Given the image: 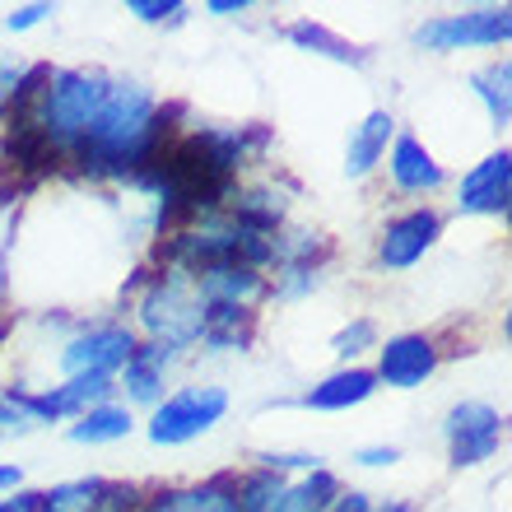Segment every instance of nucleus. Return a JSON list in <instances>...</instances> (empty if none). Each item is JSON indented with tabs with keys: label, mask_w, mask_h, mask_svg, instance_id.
I'll list each match as a JSON object with an SVG mask.
<instances>
[{
	"label": "nucleus",
	"mask_w": 512,
	"mask_h": 512,
	"mask_svg": "<svg viewBox=\"0 0 512 512\" xmlns=\"http://www.w3.org/2000/svg\"><path fill=\"white\" fill-rule=\"evenodd\" d=\"M438 233H443V219L433 215V210H424V205H419V210H405V215H396L387 229H382L378 261L387 270H410L419 256L438 243Z\"/></svg>",
	"instance_id": "10"
},
{
	"label": "nucleus",
	"mask_w": 512,
	"mask_h": 512,
	"mask_svg": "<svg viewBox=\"0 0 512 512\" xmlns=\"http://www.w3.org/2000/svg\"><path fill=\"white\" fill-rule=\"evenodd\" d=\"M373 391H378L373 368H340L308 391V405L312 410H350V405H364Z\"/></svg>",
	"instance_id": "15"
},
{
	"label": "nucleus",
	"mask_w": 512,
	"mask_h": 512,
	"mask_svg": "<svg viewBox=\"0 0 512 512\" xmlns=\"http://www.w3.org/2000/svg\"><path fill=\"white\" fill-rule=\"evenodd\" d=\"M387 173L391 182L405 191V196H429V191L443 187V163H433V154L419 145L415 135H396L391 145V159H387Z\"/></svg>",
	"instance_id": "12"
},
{
	"label": "nucleus",
	"mask_w": 512,
	"mask_h": 512,
	"mask_svg": "<svg viewBox=\"0 0 512 512\" xmlns=\"http://www.w3.org/2000/svg\"><path fill=\"white\" fill-rule=\"evenodd\" d=\"M289 38H294L298 47H312V52L331 56V61H350V66H359V61H364V52H359V47H350V42L336 38V33H326L322 24H294V28H289Z\"/></svg>",
	"instance_id": "21"
},
{
	"label": "nucleus",
	"mask_w": 512,
	"mask_h": 512,
	"mask_svg": "<svg viewBox=\"0 0 512 512\" xmlns=\"http://www.w3.org/2000/svg\"><path fill=\"white\" fill-rule=\"evenodd\" d=\"M19 480H24V471H19V466H0V489H19Z\"/></svg>",
	"instance_id": "31"
},
{
	"label": "nucleus",
	"mask_w": 512,
	"mask_h": 512,
	"mask_svg": "<svg viewBox=\"0 0 512 512\" xmlns=\"http://www.w3.org/2000/svg\"><path fill=\"white\" fill-rule=\"evenodd\" d=\"M173 354L177 350H168V345H135V354L126 359V368H122V387H126V396L131 401H140V405H159L163 401V368L173 364Z\"/></svg>",
	"instance_id": "13"
},
{
	"label": "nucleus",
	"mask_w": 512,
	"mask_h": 512,
	"mask_svg": "<svg viewBox=\"0 0 512 512\" xmlns=\"http://www.w3.org/2000/svg\"><path fill=\"white\" fill-rule=\"evenodd\" d=\"M373 512H415L410 503H387V508H373Z\"/></svg>",
	"instance_id": "32"
},
{
	"label": "nucleus",
	"mask_w": 512,
	"mask_h": 512,
	"mask_svg": "<svg viewBox=\"0 0 512 512\" xmlns=\"http://www.w3.org/2000/svg\"><path fill=\"white\" fill-rule=\"evenodd\" d=\"M0 429H28V419L19 415V405L5 396V387H0Z\"/></svg>",
	"instance_id": "27"
},
{
	"label": "nucleus",
	"mask_w": 512,
	"mask_h": 512,
	"mask_svg": "<svg viewBox=\"0 0 512 512\" xmlns=\"http://www.w3.org/2000/svg\"><path fill=\"white\" fill-rule=\"evenodd\" d=\"M135 512H177V489H159L154 499H145Z\"/></svg>",
	"instance_id": "28"
},
{
	"label": "nucleus",
	"mask_w": 512,
	"mask_h": 512,
	"mask_svg": "<svg viewBox=\"0 0 512 512\" xmlns=\"http://www.w3.org/2000/svg\"><path fill=\"white\" fill-rule=\"evenodd\" d=\"M182 10H187V5H182V0H131V5H126V14H135V19H145V24H163V19H168V24H173V19H182Z\"/></svg>",
	"instance_id": "22"
},
{
	"label": "nucleus",
	"mask_w": 512,
	"mask_h": 512,
	"mask_svg": "<svg viewBox=\"0 0 512 512\" xmlns=\"http://www.w3.org/2000/svg\"><path fill=\"white\" fill-rule=\"evenodd\" d=\"M340 485L331 471H308L303 480H294V485H284L280 494V508L275 512H326L331 503H336Z\"/></svg>",
	"instance_id": "17"
},
{
	"label": "nucleus",
	"mask_w": 512,
	"mask_h": 512,
	"mask_svg": "<svg viewBox=\"0 0 512 512\" xmlns=\"http://www.w3.org/2000/svg\"><path fill=\"white\" fill-rule=\"evenodd\" d=\"M247 0H210V14H243Z\"/></svg>",
	"instance_id": "30"
},
{
	"label": "nucleus",
	"mask_w": 512,
	"mask_h": 512,
	"mask_svg": "<svg viewBox=\"0 0 512 512\" xmlns=\"http://www.w3.org/2000/svg\"><path fill=\"white\" fill-rule=\"evenodd\" d=\"M508 80H512L508 61H499V66H489V70H480V75H475V89H480V98H485V108H489V117H494V126H499V131L508 126V117H512Z\"/></svg>",
	"instance_id": "19"
},
{
	"label": "nucleus",
	"mask_w": 512,
	"mask_h": 512,
	"mask_svg": "<svg viewBox=\"0 0 512 512\" xmlns=\"http://www.w3.org/2000/svg\"><path fill=\"white\" fill-rule=\"evenodd\" d=\"M391 131H396V122H391V112H368L364 122L350 131V149H345V173L350 177H368L373 168L382 163V154H387V140Z\"/></svg>",
	"instance_id": "14"
},
{
	"label": "nucleus",
	"mask_w": 512,
	"mask_h": 512,
	"mask_svg": "<svg viewBox=\"0 0 512 512\" xmlns=\"http://www.w3.org/2000/svg\"><path fill=\"white\" fill-rule=\"evenodd\" d=\"M447 433V457L452 466H480L499 452L503 443V415L494 405H480V401H466L457 405L443 424Z\"/></svg>",
	"instance_id": "7"
},
{
	"label": "nucleus",
	"mask_w": 512,
	"mask_h": 512,
	"mask_svg": "<svg viewBox=\"0 0 512 512\" xmlns=\"http://www.w3.org/2000/svg\"><path fill=\"white\" fill-rule=\"evenodd\" d=\"M373 336H378V331H373V322H354V326H345V331H340L336 336V354L340 359H354V354H364L368 345H373Z\"/></svg>",
	"instance_id": "23"
},
{
	"label": "nucleus",
	"mask_w": 512,
	"mask_h": 512,
	"mask_svg": "<svg viewBox=\"0 0 512 512\" xmlns=\"http://www.w3.org/2000/svg\"><path fill=\"white\" fill-rule=\"evenodd\" d=\"M163 154V112L149 89L112 80L84 145L70 154L94 177H140Z\"/></svg>",
	"instance_id": "1"
},
{
	"label": "nucleus",
	"mask_w": 512,
	"mask_h": 512,
	"mask_svg": "<svg viewBox=\"0 0 512 512\" xmlns=\"http://www.w3.org/2000/svg\"><path fill=\"white\" fill-rule=\"evenodd\" d=\"M512 33V10H466V14H443L415 28V42L429 52H461V47H499Z\"/></svg>",
	"instance_id": "5"
},
{
	"label": "nucleus",
	"mask_w": 512,
	"mask_h": 512,
	"mask_svg": "<svg viewBox=\"0 0 512 512\" xmlns=\"http://www.w3.org/2000/svg\"><path fill=\"white\" fill-rule=\"evenodd\" d=\"M135 317L149 331L154 345L168 350H187L201 340V322H205V303L196 294V280L187 270H163L149 280V289L135 303Z\"/></svg>",
	"instance_id": "3"
},
{
	"label": "nucleus",
	"mask_w": 512,
	"mask_h": 512,
	"mask_svg": "<svg viewBox=\"0 0 512 512\" xmlns=\"http://www.w3.org/2000/svg\"><path fill=\"white\" fill-rule=\"evenodd\" d=\"M433 368H438V345L429 336H419V331H405V336H391L387 345H378L373 378L396 391H410L424 378H433Z\"/></svg>",
	"instance_id": "8"
},
{
	"label": "nucleus",
	"mask_w": 512,
	"mask_h": 512,
	"mask_svg": "<svg viewBox=\"0 0 512 512\" xmlns=\"http://www.w3.org/2000/svg\"><path fill=\"white\" fill-rule=\"evenodd\" d=\"M47 14H52V5H24V10H14L10 19H5V24H10L14 33H24V28L42 24V19H47Z\"/></svg>",
	"instance_id": "24"
},
{
	"label": "nucleus",
	"mask_w": 512,
	"mask_h": 512,
	"mask_svg": "<svg viewBox=\"0 0 512 512\" xmlns=\"http://www.w3.org/2000/svg\"><path fill=\"white\" fill-rule=\"evenodd\" d=\"M108 89L112 80L103 70H47L38 94L28 98V108L19 117L42 135V145L52 149L56 159H66V154H75L84 145V135L94 126Z\"/></svg>",
	"instance_id": "2"
},
{
	"label": "nucleus",
	"mask_w": 512,
	"mask_h": 512,
	"mask_svg": "<svg viewBox=\"0 0 512 512\" xmlns=\"http://www.w3.org/2000/svg\"><path fill=\"white\" fill-rule=\"evenodd\" d=\"M177 512H243L238 508V475H215L196 489H177Z\"/></svg>",
	"instance_id": "18"
},
{
	"label": "nucleus",
	"mask_w": 512,
	"mask_h": 512,
	"mask_svg": "<svg viewBox=\"0 0 512 512\" xmlns=\"http://www.w3.org/2000/svg\"><path fill=\"white\" fill-rule=\"evenodd\" d=\"M508 201H512V154L499 149L471 168L461 177V191H457V210L461 215H508Z\"/></svg>",
	"instance_id": "9"
},
{
	"label": "nucleus",
	"mask_w": 512,
	"mask_h": 512,
	"mask_svg": "<svg viewBox=\"0 0 512 512\" xmlns=\"http://www.w3.org/2000/svg\"><path fill=\"white\" fill-rule=\"evenodd\" d=\"M135 354V331L131 326H89L75 340H66L61 350V373L66 378H112L122 373L126 359Z\"/></svg>",
	"instance_id": "6"
},
{
	"label": "nucleus",
	"mask_w": 512,
	"mask_h": 512,
	"mask_svg": "<svg viewBox=\"0 0 512 512\" xmlns=\"http://www.w3.org/2000/svg\"><path fill=\"white\" fill-rule=\"evenodd\" d=\"M131 410L126 405H112V401H103V405H94V410H84L75 424H70V438L75 443H117V438H126L131 433Z\"/></svg>",
	"instance_id": "16"
},
{
	"label": "nucleus",
	"mask_w": 512,
	"mask_h": 512,
	"mask_svg": "<svg viewBox=\"0 0 512 512\" xmlns=\"http://www.w3.org/2000/svg\"><path fill=\"white\" fill-rule=\"evenodd\" d=\"M396 457H401L396 447H359V452H354V461H359V466H391Z\"/></svg>",
	"instance_id": "26"
},
{
	"label": "nucleus",
	"mask_w": 512,
	"mask_h": 512,
	"mask_svg": "<svg viewBox=\"0 0 512 512\" xmlns=\"http://www.w3.org/2000/svg\"><path fill=\"white\" fill-rule=\"evenodd\" d=\"M98 494H103V480H70V485H56L52 494H42L38 512H94Z\"/></svg>",
	"instance_id": "20"
},
{
	"label": "nucleus",
	"mask_w": 512,
	"mask_h": 512,
	"mask_svg": "<svg viewBox=\"0 0 512 512\" xmlns=\"http://www.w3.org/2000/svg\"><path fill=\"white\" fill-rule=\"evenodd\" d=\"M191 280H196L201 303H219V308H252L266 294V275L252 266H210L196 270Z\"/></svg>",
	"instance_id": "11"
},
{
	"label": "nucleus",
	"mask_w": 512,
	"mask_h": 512,
	"mask_svg": "<svg viewBox=\"0 0 512 512\" xmlns=\"http://www.w3.org/2000/svg\"><path fill=\"white\" fill-rule=\"evenodd\" d=\"M42 494H14V499H0V512H38Z\"/></svg>",
	"instance_id": "29"
},
{
	"label": "nucleus",
	"mask_w": 512,
	"mask_h": 512,
	"mask_svg": "<svg viewBox=\"0 0 512 512\" xmlns=\"http://www.w3.org/2000/svg\"><path fill=\"white\" fill-rule=\"evenodd\" d=\"M229 410V391L224 387H182L168 401L154 405L149 415V443L159 447H182L191 438L210 433Z\"/></svg>",
	"instance_id": "4"
},
{
	"label": "nucleus",
	"mask_w": 512,
	"mask_h": 512,
	"mask_svg": "<svg viewBox=\"0 0 512 512\" xmlns=\"http://www.w3.org/2000/svg\"><path fill=\"white\" fill-rule=\"evenodd\" d=\"M326 512H373V503H368V494H359V489H340L336 503Z\"/></svg>",
	"instance_id": "25"
}]
</instances>
